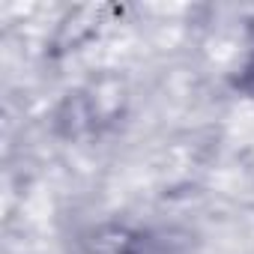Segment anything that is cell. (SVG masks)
<instances>
[{
	"label": "cell",
	"mask_w": 254,
	"mask_h": 254,
	"mask_svg": "<svg viewBox=\"0 0 254 254\" xmlns=\"http://www.w3.org/2000/svg\"><path fill=\"white\" fill-rule=\"evenodd\" d=\"M236 87H239L242 93L254 96V57L248 60V66H245V69H242V75L236 78Z\"/></svg>",
	"instance_id": "6da1fadb"
},
{
	"label": "cell",
	"mask_w": 254,
	"mask_h": 254,
	"mask_svg": "<svg viewBox=\"0 0 254 254\" xmlns=\"http://www.w3.org/2000/svg\"><path fill=\"white\" fill-rule=\"evenodd\" d=\"M251 39H254V21H251Z\"/></svg>",
	"instance_id": "7a4b0ae2"
}]
</instances>
